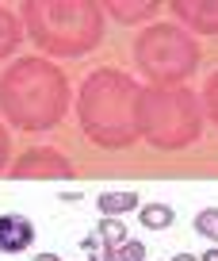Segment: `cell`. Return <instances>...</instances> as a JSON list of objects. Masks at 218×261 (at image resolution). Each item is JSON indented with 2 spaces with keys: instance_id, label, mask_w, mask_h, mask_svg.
<instances>
[{
  "instance_id": "5b68a950",
  "label": "cell",
  "mask_w": 218,
  "mask_h": 261,
  "mask_svg": "<svg viewBox=\"0 0 218 261\" xmlns=\"http://www.w3.org/2000/svg\"><path fill=\"white\" fill-rule=\"evenodd\" d=\"M195 230L203 238H210V242H218V207H207V212L195 215Z\"/></svg>"
},
{
  "instance_id": "8992f818",
  "label": "cell",
  "mask_w": 218,
  "mask_h": 261,
  "mask_svg": "<svg viewBox=\"0 0 218 261\" xmlns=\"http://www.w3.org/2000/svg\"><path fill=\"white\" fill-rule=\"evenodd\" d=\"M111 261H145V246L142 242H122L119 250H111Z\"/></svg>"
},
{
  "instance_id": "3957f363",
  "label": "cell",
  "mask_w": 218,
  "mask_h": 261,
  "mask_svg": "<svg viewBox=\"0 0 218 261\" xmlns=\"http://www.w3.org/2000/svg\"><path fill=\"white\" fill-rule=\"evenodd\" d=\"M134 207H138V192H104V196H100V212L111 215V219L134 212Z\"/></svg>"
},
{
  "instance_id": "7a4b0ae2",
  "label": "cell",
  "mask_w": 218,
  "mask_h": 261,
  "mask_svg": "<svg viewBox=\"0 0 218 261\" xmlns=\"http://www.w3.org/2000/svg\"><path fill=\"white\" fill-rule=\"evenodd\" d=\"M138 219H142V227H149V230H165V227H172L176 212H172V204H142L138 207Z\"/></svg>"
},
{
  "instance_id": "277c9868",
  "label": "cell",
  "mask_w": 218,
  "mask_h": 261,
  "mask_svg": "<svg viewBox=\"0 0 218 261\" xmlns=\"http://www.w3.org/2000/svg\"><path fill=\"white\" fill-rule=\"evenodd\" d=\"M96 234H100V242H104L107 250H119V246L127 242V230H122V223H119V219H111V215H104V219H100Z\"/></svg>"
},
{
  "instance_id": "6da1fadb",
  "label": "cell",
  "mask_w": 218,
  "mask_h": 261,
  "mask_svg": "<svg viewBox=\"0 0 218 261\" xmlns=\"http://www.w3.org/2000/svg\"><path fill=\"white\" fill-rule=\"evenodd\" d=\"M35 242V223L27 215L4 212L0 215V253H23Z\"/></svg>"
},
{
  "instance_id": "9c48e42d",
  "label": "cell",
  "mask_w": 218,
  "mask_h": 261,
  "mask_svg": "<svg viewBox=\"0 0 218 261\" xmlns=\"http://www.w3.org/2000/svg\"><path fill=\"white\" fill-rule=\"evenodd\" d=\"M172 261H199V257H195V253H176Z\"/></svg>"
},
{
  "instance_id": "52a82bcc",
  "label": "cell",
  "mask_w": 218,
  "mask_h": 261,
  "mask_svg": "<svg viewBox=\"0 0 218 261\" xmlns=\"http://www.w3.org/2000/svg\"><path fill=\"white\" fill-rule=\"evenodd\" d=\"M35 261H61L57 253H35Z\"/></svg>"
},
{
  "instance_id": "ba28073f",
  "label": "cell",
  "mask_w": 218,
  "mask_h": 261,
  "mask_svg": "<svg viewBox=\"0 0 218 261\" xmlns=\"http://www.w3.org/2000/svg\"><path fill=\"white\" fill-rule=\"evenodd\" d=\"M199 261H218V246H214V250H207V253H203Z\"/></svg>"
}]
</instances>
